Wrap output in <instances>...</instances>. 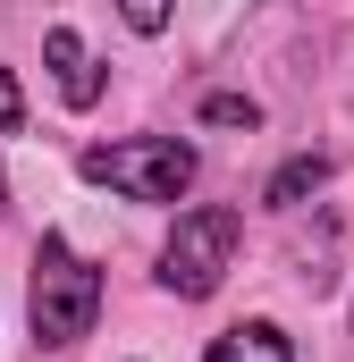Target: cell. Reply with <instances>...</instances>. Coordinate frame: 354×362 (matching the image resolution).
I'll list each match as a JSON object with an SVG mask.
<instances>
[{
  "mask_svg": "<svg viewBox=\"0 0 354 362\" xmlns=\"http://www.w3.org/2000/svg\"><path fill=\"white\" fill-rule=\"evenodd\" d=\"M25 320H34L42 346H76V337H93V320H101V270H93L68 236H42V245H34Z\"/></svg>",
  "mask_w": 354,
  "mask_h": 362,
  "instance_id": "6da1fadb",
  "label": "cell"
},
{
  "mask_svg": "<svg viewBox=\"0 0 354 362\" xmlns=\"http://www.w3.org/2000/svg\"><path fill=\"white\" fill-rule=\"evenodd\" d=\"M236 236H245V219H236L228 202L177 211L169 245H161V286H169L177 303H202V295H219V278L236 270Z\"/></svg>",
  "mask_w": 354,
  "mask_h": 362,
  "instance_id": "7a4b0ae2",
  "label": "cell"
},
{
  "mask_svg": "<svg viewBox=\"0 0 354 362\" xmlns=\"http://www.w3.org/2000/svg\"><path fill=\"white\" fill-rule=\"evenodd\" d=\"M76 169L93 185H118L127 202H177L194 185V144L185 135H135V144H85Z\"/></svg>",
  "mask_w": 354,
  "mask_h": 362,
  "instance_id": "3957f363",
  "label": "cell"
},
{
  "mask_svg": "<svg viewBox=\"0 0 354 362\" xmlns=\"http://www.w3.org/2000/svg\"><path fill=\"white\" fill-rule=\"evenodd\" d=\"M42 59H51V76H59V101H68V110H93V101H101V59L85 51L76 25H51V34H42Z\"/></svg>",
  "mask_w": 354,
  "mask_h": 362,
  "instance_id": "277c9868",
  "label": "cell"
},
{
  "mask_svg": "<svg viewBox=\"0 0 354 362\" xmlns=\"http://www.w3.org/2000/svg\"><path fill=\"white\" fill-rule=\"evenodd\" d=\"M202 362H295V337L278 329V320H236V329H219Z\"/></svg>",
  "mask_w": 354,
  "mask_h": 362,
  "instance_id": "5b68a950",
  "label": "cell"
},
{
  "mask_svg": "<svg viewBox=\"0 0 354 362\" xmlns=\"http://www.w3.org/2000/svg\"><path fill=\"white\" fill-rule=\"evenodd\" d=\"M329 177V160H321V152H304V160H287V169H278V177H270V211H295V202H304V194H312V185Z\"/></svg>",
  "mask_w": 354,
  "mask_h": 362,
  "instance_id": "8992f818",
  "label": "cell"
},
{
  "mask_svg": "<svg viewBox=\"0 0 354 362\" xmlns=\"http://www.w3.org/2000/svg\"><path fill=\"white\" fill-rule=\"evenodd\" d=\"M202 118H211V127H262V101H245V93H211Z\"/></svg>",
  "mask_w": 354,
  "mask_h": 362,
  "instance_id": "52a82bcc",
  "label": "cell"
},
{
  "mask_svg": "<svg viewBox=\"0 0 354 362\" xmlns=\"http://www.w3.org/2000/svg\"><path fill=\"white\" fill-rule=\"evenodd\" d=\"M118 17H127L135 34H161V25H169V0H118Z\"/></svg>",
  "mask_w": 354,
  "mask_h": 362,
  "instance_id": "ba28073f",
  "label": "cell"
},
{
  "mask_svg": "<svg viewBox=\"0 0 354 362\" xmlns=\"http://www.w3.org/2000/svg\"><path fill=\"white\" fill-rule=\"evenodd\" d=\"M17 118H25V93H17V76H8V68H0V135H8V127H17Z\"/></svg>",
  "mask_w": 354,
  "mask_h": 362,
  "instance_id": "9c48e42d",
  "label": "cell"
},
{
  "mask_svg": "<svg viewBox=\"0 0 354 362\" xmlns=\"http://www.w3.org/2000/svg\"><path fill=\"white\" fill-rule=\"evenodd\" d=\"M0 211H8V185H0Z\"/></svg>",
  "mask_w": 354,
  "mask_h": 362,
  "instance_id": "30bf717a",
  "label": "cell"
}]
</instances>
